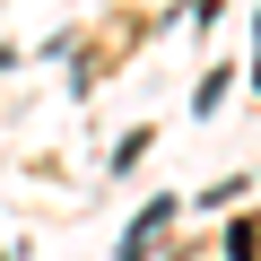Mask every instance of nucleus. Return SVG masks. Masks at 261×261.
<instances>
[{
    "mask_svg": "<svg viewBox=\"0 0 261 261\" xmlns=\"http://www.w3.org/2000/svg\"><path fill=\"white\" fill-rule=\"evenodd\" d=\"M157 148V122H140V130H122L113 140V174H140V157Z\"/></svg>",
    "mask_w": 261,
    "mask_h": 261,
    "instance_id": "20e7f679",
    "label": "nucleus"
},
{
    "mask_svg": "<svg viewBox=\"0 0 261 261\" xmlns=\"http://www.w3.org/2000/svg\"><path fill=\"white\" fill-rule=\"evenodd\" d=\"M218 261H261V209L226 226V244H218Z\"/></svg>",
    "mask_w": 261,
    "mask_h": 261,
    "instance_id": "7ed1b4c3",
    "label": "nucleus"
},
{
    "mask_svg": "<svg viewBox=\"0 0 261 261\" xmlns=\"http://www.w3.org/2000/svg\"><path fill=\"white\" fill-rule=\"evenodd\" d=\"M226 87H235V61H209V70H200V87H192V113L209 122V113L226 105Z\"/></svg>",
    "mask_w": 261,
    "mask_h": 261,
    "instance_id": "f03ea898",
    "label": "nucleus"
},
{
    "mask_svg": "<svg viewBox=\"0 0 261 261\" xmlns=\"http://www.w3.org/2000/svg\"><path fill=\"white\" fill-rule=\"evenodd\" d=\"M0 79H9V44H0Z\"/></svg>",
    "mask_w": 261,
    "mask_h": 261,
    "instance_id": "0eeeda50",
    "label": "nucleus"
},
{
    "mask_svg": "<svg viewBox=\"0 0 261 261\" xmlns=\"http://www.w3.org/2000/svg\"><path fill=\"white\" fill-rule=\"evenodd\" d=\"M244 192H252V174H226V183H209V192H200V209H235Z\"/></svg>",
    "mask_w": 261,
    "mask_h": 261,
    "instance_id": "39448f33",
    "label": "nucleus"
},
{
    "mask_svg": "<svg viewBox=\"0 0 261 261\" xmlns=\"http://www.w3.org/2000/svg\"><path fill=\"white\" fill-rule=\"evenodd\" d=\"M174 218H183V200H174V192H157V200H148L140 218L122 226V244H113V261H157V244H166V226H174Z\"/></svg>",
    "mask_w": 261,
    "mask_h": 261,
    "instance_id": "f257e3e1",
    "label": "nucleus"
},
{
    "mask_svg": "<svg viewBox=\"0 0 261 261\" xmlns=\"http://www.w3.org/2000/svg\"><path fill=\"white\" fill-rule=\"evenodd\" d=\"M252 87H261V18H252Z\"/></svg>",
    "mask_w": 261,
    "mask_h": 261,
    "instance_id": "423d86ee",
    "label": "nucleus"
}]
</instances>
